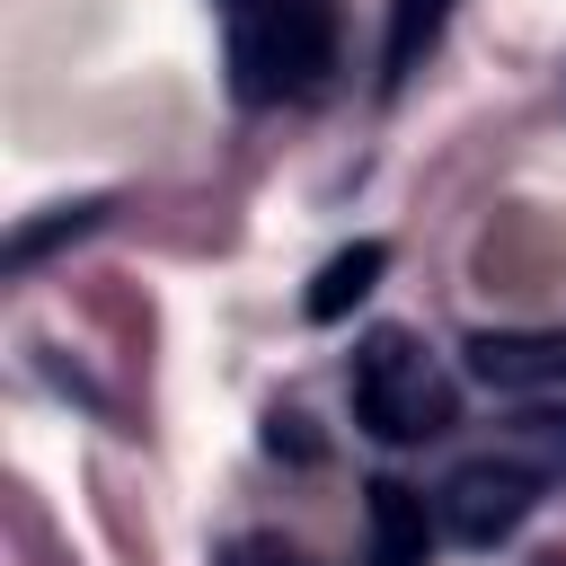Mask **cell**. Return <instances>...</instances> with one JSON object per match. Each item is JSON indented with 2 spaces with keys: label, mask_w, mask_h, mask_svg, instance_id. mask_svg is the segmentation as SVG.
I'll return each instance as SVG.
<instances>
[{
  "label": "cell",
  "mask_w": 566,
  "mask_h": 566,
  "mask_svg": "<svg viewBox=\"0 0 566 566\" xmlns=\"http://www.w3.org/2000/svg\"><path fill=\"white\" fill-rule=\"evenodd\" d=\"M460 371H469L478 389H504V398H522V389H566V327H478V336L460 345Z\"/></svg>",
  "instance_id": "277c9868"
},
{
  "label": "cell",
  "mask_w": 566,
  "mask_h": 566,
  "mask_svg": "<svg viewBox=\"0 0 566 566\" xmlns=\"http://www.w3.org/2000/svg\"><path fill=\"white\" fill-rule=\"evenodd\" d=\"M495 451H513L548 495H566V407H522V416L495 433Z\"/></svg>",
  "instance_id": "ba28073f"
},
{
  "label": "cell",
  "mask_w": 566,
  "mask_h": 566,
  "mask_svg": "<svg viewBox=\"0 0 566 566\" xmlns=\"http://www.w3.org/2000/svg\"><path fill=\"white\" fill-rule=\"evenodd\" d=\"M345 398H354V424L380 451H424L460 424V380L442 371V354L416 327H363Z\"/></svg>",
  "instance_id": "7a4b0ae2"
},
{
  "label": "cell",
  "mask_w": 566,
  "mask_h": 566,
  "mask_svg": "<svg viewBox=\"0 0 566 566\" xmlns=\"http://www.w3.org/2000/svg\"><path fill=\"white\" fill-rule=\"evenodd\" d=\"M221 566H301L292 548H274V539H230L221 548Z\"/></svg>",
  "instance_id": "30bf717a"
},
{
  "label": "cell",
  "mask_w": 566,
  "mask_h": 566,
  "mask_svg": "<svg viewBox=\"0 0 566 566\" xmlns=\"http://www.w3.org/2000/svg\"><path fill=\"white\" fill-rule=\"evenodd\" d=\"M221 71L239 106H310L345 71V9L336 0H212Z\"/></svg>",
  "instance_id": "6da1fadb"
},
{
  "label": "cell",
  "mask_w": 566,
  "mask_h": 566,
  "mask_svg": "<svg viewBox=\"0 0 566 566\" xmlns=\"http://www.w3.org/2000/svg\"><path fill=\"white\" fill-rule=\"evenodd\" d=\"M97 212H106V203H53V221H18V239H9V265L27 274V265H35L44 248H53V239H80V230H88Z\"/></svg>",
  "instance_id": "9c48e42d"
},
{
  "label": "cell",
  "mask_w": 566,
  "mask_h": 566,
  "mask_svg": "<svg viewBox=\"0 0 566 566\" xmlns=\"http://www.w3.org/2000/svg\"><path fill=\"white\" fill-rule=\"evenodd\" d=\"M539 504H548V486H539L513 451H495V442L469 451V460L433 486V513H442V531H451L460 548H504Z\"/></svg>",
  "instance_id": "3957f363"
},
{
  "label": "cell",
  "mask_w": 566,
  "mask_h": 566,
  "mask_svg": "<svg viewBox=\"0 0 566 566\" xmlns=\"http://www.w3.org/2000/svg\"><path fill=\"white\" fill-rule=\"evenodd\" d=\"M451 9H460V0H389V18H380V97H398V88L424 71V53L442 44Z\"/></svg>",
  "instance_id": "8992f818"
},
{
  "label": "cell",
  "mask_w": 566,
  "mask_h": 566,
  "mask_svg": "<svg viewBox=\"0 0 566 566\" xmlns=\"http://www.w3.org/2000/svg\"><path fill=\"white\" fill-rule=\"evenodd\" d=\"M380 265H389V248H380V239H354V248H336V256H327V265L310 274L301 310H310L318 327H336V318H345V310H354V301H363V292L380 283Z\"/></svg>",
  "instance_id": "52a82bcc"
},
{
  "label": "cell",
  "mask_w": 566,
  "mask_h": 566,
  "mask_svg": "<svg viewBox=\"0 0 566 566\" xmlns=\"http://www.w3.org/2000/svg\"><path fill=\"white\" fill-rule=\"evenodd\" d=\"M363 522H371V566H424L433 557V504L407 478H371Z\"/></svg>",
  "instance_id": "5b68a950"
}]
</instances>
